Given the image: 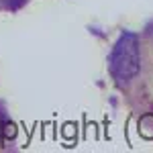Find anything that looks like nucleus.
I'll return each mask as SVG.
<instances>
[{"instance_id":"obj_2","label":"nucleus","mask_w":153,"mask_h":153,"mask_svg":"<svg viewBox=\"0 0 153 153\" xmlns=\"http://www.w3.org/2000/svg\"><path fill=\"white\" fill-rule=\"evenodd\" d=\"M2 4H4L6 8H10V10H16V8H21L23 4H27V0H2Z\"/></svg>"},{"instance_id":"obj_1","label":"nucleus","mask_w":153,"mask_h":153,"mask_svg":"<svg viewBox=\"0 0 153 153\" xmlns=\"http://www.w3.org/2000/svg\"><path fill=\"white\" fill-rule=\"evenodd\" d=\"M108 70L118 84H129L141 71V49L139 37L131 31L120 33L108 55Z\"/></svg>"},{"instance_id":"obj_3","label":"nucleus","mask_w":153,"mask_h":153,"mask_svg":"<svg viewBox=\"0 0 153 153\" xmlns=\"http://www.w3.org/2000/svg\"><path fill=\"white\" fill-rule=\"evenodd\" d=\"M145 33H147L149 37H153V21H149V23H147V27H145Z\"/></svg>"}]
</instances>
